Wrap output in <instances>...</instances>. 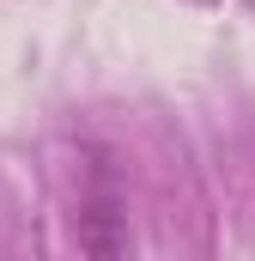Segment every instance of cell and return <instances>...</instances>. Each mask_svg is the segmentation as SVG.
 Instances as JSON below:
<instances>
[{
	"instance_id": "cell-1",
	"label": "cell",
	"mask_w": 255,
	"mask_h": 261,
	"mask_svg": "<svg viewBox=\"0 0 255 261\" xmlns=\"http://www.w3.org/2000/svg\"><path fill=\"white\" fill-rule=\"evenodd\" d=\"M79 243H85L91 255H122L128 249V213L116 206V195L85 200V213H79Z\"/></svg>"
}]
</instances>
